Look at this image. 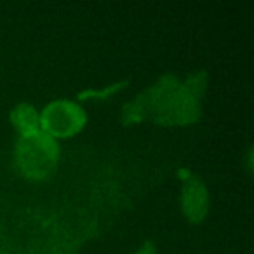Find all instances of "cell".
I'll return each mask as SVG.
<instances>
[{
    "label": "cell",
    "instance_id": "cell-4",
    "mask_svg": "<svg viewBox=\"0 0 254 254\" xmlns=\"http://www.w3.org/2000/svg\"><path fill=\"white\" fill-rule=\"evenodd\" d=\"M11 122L21 136H30L40 131V113L30 103H21L11 112Z\"/></svg>",
    "mask_w": 254,
    "mask_h": 254
},
{
    "label": "cell",
    "instance_id": "cell-2",
    "mask_svg": "<svg viewBox=\"0 0 254 254\" xmlns=\"http://www.w3.org/2000/svg\"><path fill=\"white\" fill-rule=\"evenodd\" d=\"M87 122L84 108L71 99H54L40 112V131L54 139L78 134Z\"/></svg>",
    "mask_w": 254,
    "mask_h": 254
},
{
    "label": "cell",
    "instance_id": "cell-1",
    "mask_svg": "<svg viewBox=\"0 0 254 254\" xmlns=\"http://www.w3.org/2000/svg\"><path fill=\"white\" fill-rule=\"evenodd\" d=\"M14 164L32 181L47 180L60 164V145L44 131L21 136L14 148Z\"/></svg>",
    "mask_w": 254,
    "mask_h": 254
},
{
    "label": "cell",
    "instance_id": "cell-3",
    "mask_svg": "<svg viewBox=\"0 0 254 254\" xmlns=\"http://www.w3.org/2000/svg\"><path fill=\"white\" fill-rule=\"evenodd\" d=\"M183 212L190 221L198 223L205 218L209 207V197L204 183L200 180H190L183 187Z\"/></svg>",
    "mask_w": 254,
    "mask_h": 254
}]
</instances>
